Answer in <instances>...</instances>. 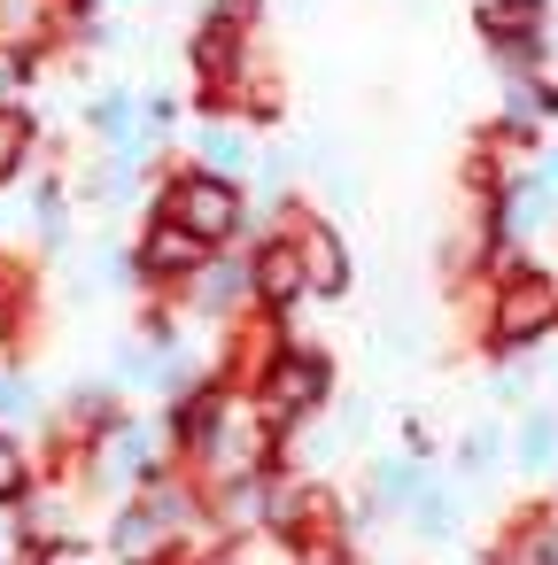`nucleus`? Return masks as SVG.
Wrapping results in <instances>:
<instances>
[{
    "label": "nucleus",
    "mask_w": 558,
    "mask_h": 565,
    "mask_svg": "<svg viewBox=\"0 0 558 565\" xmlns=\"http://www.w3.org/2000/svg\"><path fill=\"white\" fill-rule=\"evenodd\" d=\"M164 217H179L202 248H218V241H233V225H241V194L225 186V171H187V179H171Z\"/></svg>",
    "instance_id": "obj_1"
},
{
    "label": "nucleus",
    "mask_w": 558,
    "mask_h": 565,
    "mask_svg": "<svg viewBox=\"0 0 558 565\" xmlns=\"http://www.w3.org/2000/svg\"><path fill=\"white\" fill-rule=\"evenodd\" d=\"M558 326V287L550 279H512L504 302H496V341L519 349V341H543Z\"/></svg>",
    "instance_id": "obj_2"
},
{
    "label": "nucleus",
    "mask_w": 558,
    "mask_h": 565,
    "mask_svg": "<svg viewBox=\"0 0 558 565\" xmlns=\"http://www.w3.org/2000/svg\"><path fill=\"white\" fill-rule=\"evenodd\" d=\"M310 403H326V356H280L264 372V411L272 418H303Z\"/></svg>",
    "instance_id": "obj_3"
},
{
    "label": "nucleus",
    "mask_w": 558,
    "mask_h": 565,
    "mask_svg": "<svg viewBox=\"0 0 558 565\" xmlns=\"http://www.w3.org/2000/svg\"><path fill=\"white\" fill-rule=\"evenodd\" d=\"M140 264H148V271H202V264H210V248H202L179 217H156V225H148V256H140Z\"/></svg>",
    "instance_id": "obj_4"
},
{
    "label": "nucleus",
    "mask_w": 558,
    "mask_h": 565,
    "mask_svg": "<svg viewBox=\"0 0 558 565\" xmlns=\"http://www.w3.org/2000/svg\"><path fill=\"white\" fill-rule=\"evenodd\" d=\"M249 287L272 302V310H287L295 295H303V256L280 241V248H256V264H249Z\"/></svg>",
    "instance_id": "obj_5"
},
{
    "label": "nucleus",
    "mask_w": 558,
    "mask_h": 565,
    "mask_svg": "<svg viewBox=\"0 0 558 565\" xmlns=\"http://www.w3.org/2000/svg\"><path fill=\"white\" fill-rule=\"evenodd\" d=\"M295 256H303V287H326V295H334V287L349 279V256H341V241H334L326 225H318V233H303V241H295Z\"/></svg>",
    "instance_id": "obj_6"
},
{
    "label": "nucleus",
    "mask_w": 558,
    "mask_h": 565,
    "mask_svg": "<svg viewBox=\"0 0 558 565\" xmlns=\"http://www.w3.org/2000/svg\"><path fill=\"white\" fill-rule=\"evenodd\" d=\"M233 55H241V32H233V24H210V32L194 40V63H202V78H233Z\"/></svg>",
    "instance_id": "obj_7"
},
{
    "label": "nucleus",
    "mask_w": 558,
    "mask_h": 565,
    "mask_svg": "<svg viewBox=\"0 0 558 565\" xmlns=\"http://www.w3.org/2000/svg\"><path fill=\"white\" fill-rule=\"evenodd\" d=\"M109 480H125V472H148V441H140V426H109Z\"/></svg>",
    "instance_id": "obj_8"
},
{
    "label": "nucleus",
    "mask_w": 558,
    "mask_h": 565,
    "mask_svg": "<svg viewBox=\"0 0 558 565\" xmlns=\"http://www.w3.org/2000/svg\"><path fill=\"white\" fill-rule=\"evenodd\" d=\"M481 24H488L496 40H504V32H512V40H527V32L543 24V0H496V9H488Z\"/></svg>",
    "instance_id": "obj_9"
},
{
    "label": "nucleus",
    "mask_w": 558,
    "mask_h": 565,
    "mask_svg": "<svg viewBox=\"0 0 558 565\" xmlns=\"http://www.w3.org/2000/svg\"><path fill=\"white\" fill-rule=\"evenodd\" d=\"M40 24H48V0H0V40H17V47H24Z\"/></svg>",
    "instance_id": "obj_10"
},
{
    "label": "nucleus",
    "mask_w": 558,
    "mask_h": 565,
    "mask_svg": "<svg viewBox=\"0 0 558 565\" xmlns=\"http://www.w3.org/2000/svg\"><path fill=\"white\" fill-rule=\"evenodd\" d=\"M24 148H32V125H24L17 109H0V179L24 163Z\"/></svg>",
    "instance_id": "obj_11"
},
{
    "label": "nucleus",
    "mask_w": 558,
    "mask_h": 565,
    "mask_svg": "<svg viewBox=\"0 0 558 565\" xmlns=\"http://www.w3.org/2000/svg\"><path fill=\"white\" fill-rule=\"evenodd\" d=\"M558 457V418H527V434H519V465H550Z\"/></svg>",
    "instance_id": "obj_12"
},
{
    "label": "nucleus",
    "mask_w": 558,
    "mask_h": 565,
    "mask_svg": "<svg viewBox=\"0 0 558 565\" xmlns=\"http://www.w3.org/2000/svg\"><path fill=\"white\" fill-rule=\"evenodd\" d=\"M202 156H210L218 171H233V163L249 156V140H241V132H225V125H210V132H202Z\"/></svg>",
    "instance_id": "obj_13"
},
{
    "label": "nucleus",
    "mask_w": 558,
    "mask_h": 565,
    "mask_svg": "<svg viewBox=\"0 0 558 565\" xmlns=\"http://www.w3.org/2000/svg\"><path fill=\"white\" fill-rule=\"evenodd\" d=\"M372 488H380L388 503H403V495H419V472H411V465H380V472H372Z\"/></svg>",
    "instance_id": "obj_14"
},
{
    "label": "nucleus",
    "mask_w": 558,
    "mask_h": 565,
    "mask_svg": "<svg viewBox=\"0 0 558 565\" xmlns=\"http://www.w3.org/2000/svg\"><path fill=\"white\" fill-rule=\"evenodd\" d=\"M17 488H24V457H17V441H9V434H0V503H9Z\"/></svg>",
    "instance_id": "obj_15"
},
{
    "label": "nucleus",
    "mask_w": 558,
    "mask_h": 565,
    "mask_svg": "<svg viewBox=\"0 0 558 565\" xmlns=\"http://www.w3.org/2000/svg\"><path fill=\"white\" fill-rule=\"evenodd\" d=\"M450 519H457L450 495H427V503H419V534H450Z\"/></svg>",
    "instance_id": "obj_16"
},
{
    "label": "nucleus",
    "mask_w": 558,
    "mask_h": 565,
    "mask_svg": "<svg viewBox=\"0 0 558 565\" xmlns=\"http://www.w3.org/2000/svg\"><path fill=\"white\" fill-rule=\"evenodd\" d=\"M0 411H32V387L24 380H0Z\"/></svg>",
    "instance_id": "obj_17"
},
{
    "label": "nucleus",
    "mask_w": 558,
    "mask_h": 565,
    "mask_svg": "<svg viewBox=\"0 0 558 565\" xmlns=\"http://www.w3.org/2000/svg\"><path fill=\"white\" fill-rule=\"evenodd\" d=\"M543 194H550V202H558V156H550V163H543Z\"/></svg>",
    "instance_id": "obj_18"
}]
</instances>
